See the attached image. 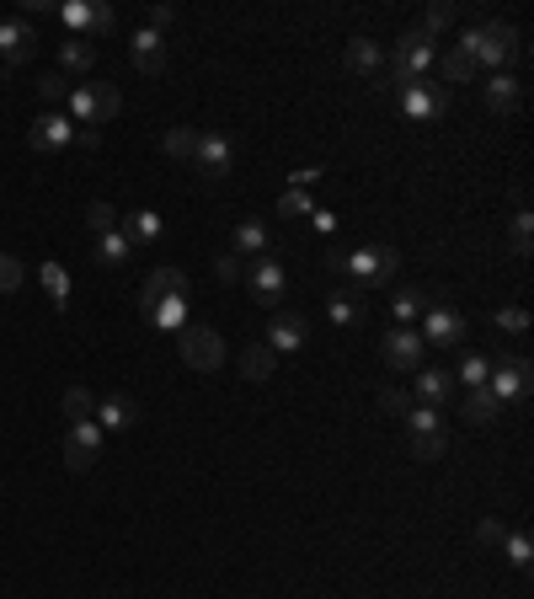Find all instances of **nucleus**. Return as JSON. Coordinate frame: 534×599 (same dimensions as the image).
Here are the masks:
<instances>
[{"label":"nucleus","instance_id":"20","mask_svg":"<svg viewBox=\"0 0 534 599\" xmlns=\"http://www.w3.org/2000/svg\"><path fill=\"white\" fill-rule=\"evenodd\" d=\"M139 423V402H134V396H107V402H97V428H102V434H107V428H118V434H123V428H134Z\"/></svg>","mask_w":534,"mask_h":599},{"label":"nucleus","instance_id":"3","mask_svg":"<svg viewBox=\"0 0 534 599\" xmlns=\"http://www.w3.org/2000/svg\"><path fill=\"white\" fill-rule=\"evenodd\" d=\"M428 70H433V38L422 33V27H412V33H401L396 54H390V81L406 91V86H417Z\"/></svg>","mask_w":534,"mask_h":599},{"label":"nucleus","instance_id":"39","mask_svg":"<svg viewBox=\"0 0 534 599\" xmlns=\"http://www.w3.org/2000/svg\"><path fill=\"white\" fill-rule=\"evenodd\" d=\"M454 22H460V11H454L449 0H438V6H428V17H422V33H428V38L433 33H449Z\"/></svg>","mask_w":534,"mask_h":599},{"label":"nucleus","instance_id":"22","mask_svg":"<svg viewBox=\"0 0 534 599\" xmlns=\"http://www.w3.org/2000/svg\"><path fill=\"white\" fill-rule=\"evenodd\" d=\"M273 370H278V353L267 348V343H246V353H241V380H257V386H267V380H273Z\"/></svg>","mask_w":534,"mask_h":599},{"label":"nucleus","instance_id":"15","mask_svg":"<svg viewBox=\"0 0 534 599\" xmlns=\"http://www.w3.org/2000/svg\"><path fill=\"white\" fill-rule=\"evenodd\" d=\"M27 145L33 150H65V145H75V124L65 113H43V118H33V129H27Z\"/></svg>","mask_w":534,"mask_h":599},{"label":"nucleus","instance_id":"8","mask_svg":"<svg viewBox=\"0 0 534 599\" xmlns=\"http://www.w3.org/2000/svg\"><path fill=\"white\" fill-rule=\"evenodd\" d=\"M182 359L193 370H219L225 364V337L214 327H182Z\"/></svg>","mask_w":534,"mask_h":599},{"label":"nucleus","instance_id":"49","mask_svg":"<svg viewBox=\"0 0 534 599\" xmlns=\"http://www.w3.org/2000/svg\"><path fill=\"white\" fill-rule=\"evenodd\" d=\"M508 562H513V567H529V535H524V530L508 535Z\"/></svg>","mask_w":534,"mask_h":599},{"label":"nucleus","instance_id":"47","mask_svg":"<svg viewBox=\"0 0 534 599\" xmlns=\"http://www.w3.org/2000/svg\"><path fill=\"white\" fill-rule=\"evenodd\" d=\"M278 214H289V220H294V214H310V198H305L300 188H284V198H278Z\"/></svg>","mask_w":534,"mask_h":599},{"label":"nucleus","instance_id":"14","mask_svg":"<svg viewBox=\"0 0 534 599\" xmlns=\"http://www.w3.org/2000/svg\"><path fill=\"white\" fill-rule=\"evenodd\" d=\"M0 54H6V65H27V59L38 54V33L27 17H11L0 22Z\"/></svg>","mask_w":534,"mask_h":599},{"label":"nucleus","instance_id":"34","mask_svg":"<svg viewBox=\"0 0 534 599\" xmlns=\"http://www.w3.org/2000/svg\"><path fill=\"white\" fill-rule=\"evenodd\" d=\"M38 279H43V289H49V300L59 305V311H65V305H70V279H65V268H59V263H43Z\"/></svg>","mask_w":534,"mask_h":599},{"label":"nucleus","instance_id":"11","mask_svg":"<svg viewBox=\"0 0 534 599\" xmlns=\"http://www.w3.org/2000/svg\"><path fill=\"white\" fill-rule=\"evenodd\" d=\"M246 279H251V300L257 305H267V311L284 305V268H278V257H257L246 268Z\"/></svg>","mask_w":534,"mask_h":599},{"label":"nucleus","instance_id":"41","mask_svg":"<svg viewBox=\"0 0 534 599\" xmlns=\"http://www.w3.org/2000/svg\"><path fill=\"white\" fill-rule=\"evenodd\" d=\"M86 225L97 230V236L102 230H118V209L107 204V198H97V204H86Z\"/></svg>","mask_w":534,"mask_h":599},{"label":"nucleus","instance_id":"18","mask_svg":"<svg viewBox=\"0 0 534 599\" xmlns=\"http://www.w3.org/2000/svg\"><path fill=\"white\" fill-rule=\"evenodd\" d=\"M412 402H422V407H444V402H454V370H417V386H412Z\"/></svg>","mask_w":534,"mask_h":599},{"label":"nucleus","instance_id":"5","mask_svg":"<svg viewBox=\"0 0 534 599\" xmlns=\"http://www.w3.org/2000/svg\"><path fill=\"white\" fill-rule=\"evenodd\" d=\"M529 380H534L529 359H524V353H513V359H497V364H492L486 391H492L497 402H524V396H529Z\"/></svg>","mask_w":534,"mask_h":599},{"label":"nucleus","instance_id":"27","mask_svg":"<svg viewBox=\"0 0 534 599\" xmlns=\"http://www.w3.org/2000/svg\"><path fill=\"white\" fill-rule=\"evenodd\" d=\"M460 412H465V418L476 423V428H486V423H497L502 402H497V396H492V391L481 386V391H465V407H460Z\"/></svg>","mask_w":534,"mask_h":599},{"label":"nucleus","instance_id":"13","mask_svg":"<svg viewBox=\"0 0 534 599\" xmlns=\"http://www.w3.org/2000/svg\"><path fill=\"white\" fill-rule=\"evenodd\" d=\"M97 455H102V428L97 423H70V434H65V466L70 471H91V466H97Z\"/></svg>","mask_w":534,"mask_h":599},{"label":"nucleus","instance_id":"12","mask_svg":"<svg viewBox=\"0 0 534 599\" xmlns=\"http://www.w3.org/2000/svg\"><path fill=\"white\" fill-rule=\"evenodd\" d=\"M230 161H235V150H230V140H225V134H198V150H193L198 177L225 182V177H230Z\"/></svg>","mask_w":534,"mask_h":599},{"label":"nucleus","instance_id":"25","mask_svg":"<svg viewBox=\"0 0 534 599\" xmlns=\"http://www.w3.org/2000/svg\"><path fill=\"white\" fill-rule=\"evenodd\" d=\"M470 75H476V59H470L465 49H449L444 59H438V81H444V91L449 86H470Z\"/></svg>","mask_w":534,"mask_h":599},{"label":"nucleus","instance_id":"7","mask_svg":"<svg viewBox=\"0 0 534 599\" xmlns=\"http://www.w3.org/2000/svg\"><path fill=\"white\" fill-rule=\"evenodd\" d=\"M422 348H428V343H422L417 327H396L380 343V359L390 364V370H401V375H417L422 370Z\"/></svg>","mask_w":534,"mask_h":599},{"label":"nucleus","instance_id":"9","mask_svg":"<svg viewBox=\"0 0 534 599\" xmlns=\"http://www.w3.org/2000/svg\"><path fill=\"white\" fill-rule=\"evenodd\" d=\"M401 113L412 118V124H433V118L449 113V91H444V86H428V81L406 86V91H401Z\"/></svg>","mask_w":534,"mask_h":599},{"label":"nucleus","instance_id":"26","mask_svg":"<svg viewBox=\"0 0 534 599\" xmlns=\"http://www.w3.org/2000/svg\"><path fill=\"white\" fill-rule=\"evenodd\" d=\"M129 220V247H150V241H161V214L155 209H134L123 214Z\"/></svg>","mask_w":534,"mask_h":599},{"label":"nucleus","instance_id":"6","mask_svg":"<svg viewBox=\"0 0 534 599\" xmlns=\"http://www.w3.org/2000/svg\"><path fill=\"white\" fill-rule=\"evenodd\" d=\"M422 316H428V321H422V343H428V348H460L465 343V316H454L444 305V295L428 300V311H422Z\"/></svg>","mask_w":534,"mask_h":599},{"label":"nucleus","instance_id":"24","mask_svg":"<svg viewBox=\"0 0 534 599\" xmlns=\"http://www.w3.org/2000/svg\"><path fill=\"white\" fill-rule=\"evenodd\" d=\"M348 70H353V75H380V70H385L380 43H374V38H353V43H348Z\"/></svg>","mask_w":534,"mask_h":599},{"label":"nucleus","instance_id":"31","mask_svg":"<svg viewBox=\"0 0 534 599\" xmlns=\"http://www.w3.org/2000/svg\"><path fill=\"white\" fill-rule=\"evenodd\" d=\"M65 418L70 423H91V418H97V396H91L86 386H70L65 391Z\"/></svg>","mask_w":534,"mask_h":599},{"label":"nucleus","instance_id":"50","mask_svg":"<svg viewBox=\"0 0 534 599\" xmlns=\"http://www.w3.org/2000/svg\"><path fill=\"white\" fill-rule=\"evenodd\" d=\"M171 17H177V11H171V6H150V33H161V27H166Z\"/></svg>","mask_w":534,"mask_h":599},{"label":"nucleus","instance_id":"30","mask_svg":"<svg viewBox=\"0 0 534 599\" xmlns=\"http://www.w3.org/2000/svg\"><path fill=\"white\" fill-rule=\"evenodd\" d=\"M235 257H262L267 252V230L257 225V220H246V225H235V247H230Z\"/></svg>","mask_w":534,"mask_h":599},{"label":"nucleus","instance_id":"38","mask_svg":"<svg viewBox=\"0 0 534 599\" xmlns=\"http://www.w3.org/2000/svg\"><path fill=\"white\" fill-rule=\"evenodd\" d=\"M534 252V214L518 209L513 214V257H529Z\"/></svg>","mask_w":534,"mask_h":599},{"label":"nucleus","instance_id":"29","mask_svg":"<svg viewBox=\"0 0 534 599\" xmlns=\"http://www.w3.org/2000/svg\"><path fill=\"white\" fill-rule=\"evenodd\" d=\"M139 316H145L150 321V327H182V321H187V300H155V305H145V311H139Z\"/></svg>","mask_w":534,"mask_h":599},{"label":"nucleus","instance_id":"37","mask_svg":"<svg viewBox=\"0 0 534 599\" xmlns=\"http://www.w3.org/2000/svg\"><path fill=\"white\" fill-rule=\"evenodd\" d=\"M486 375H492V359H481V353H465V359H460V375H454V380H465L470 391H481Z\"/></svg>","mask_w":534,"mask_h":599},{"label":"nucleus","instance_id":"44","mask_svg":"<svg viewBox=\"0 0 534 599\" xmlns=\"http://www.w3.org/2000/svg\"><path fill=\"white\" fill-rule=\"evenodd\" d=\"M113 27H118V11L107 0H91V38H107Z\"/></svg>","mask_w":534,"mask_h":599},{"label":"nucleus","instance_id":"23","mask_svg":"<svg viewBox=\"0 0 534 599\" xmlns=\"http://www.w3.org/2000/svg\"><path fill=\"white\" fill-rule=\"evenodd\" d=\"M518 97H524V86H518L508 70H497L492 81H486V107H492V113H513Z\"/></svg>","mask_w":534,"mask_h":599},{"label":"nucleus","instance_id":"17","mask_svg":"<svg viewBox=\"0 0 534 599\" xmlns=\"http://www.w3.org/2000/svg\"><path fill=\"white\" fill-rule=\"evenodd\" d=\"M267 348L273 353L305 348V316L300 311H273V321H267Z\"/></svg>","mask_w":534,"mask_h":599},{"label":"nucleus","instance_id":"48","mask_svg":"<svg viewBox=\"0 0 534 599\" xmlns=\"http://www.w3.org/2000/svg\"><path fill=\"white\" fill-rule=\"evenodd\" d=\"M476 541H481V546H502V541H508V530H502L497 519H481V525H476Z\"/></svg>","mask_w":534,"mask_h":599},{"label":"nucleus","instance_id":"45","mask_svg":"<svg viewBox=\"0 0 534 599\" xmlns=\"http://www.w3.org/2000/svg\"><path fill=\"white\" fill-rule=\"evenodd\" d=\"M38 97L43 102H65L70 97V81H65V75H38Z\"/></svg>","mask_w":534,"mask_h":599},{"label":"nucleus","instance_id":"28","mask_svg":"<svg viewBox=\"0 0 534 599\" xmlns=\"http://www.w3.org/2000/svg\"><path fill=\"white\" fill-rule=\"evenodd\" d=\"M129 236H123V230H102V236H97V263L102 268H123V263H129Z\"/></svg>","mask_w":534,"mask_h":599},{"label":"nucleus","instance_id":"33","mask_svg":"<svg viewBox=\"0 0 534 599\" xmlns=\"http://www.w3.org/2000/svg\"><path fill=\"white\" fill-rule=\"evenodd\" d=\"M54 11H59V22H65L75 38L91 33V0H65V6H54Z\"/></svg>","mask_w":534,"mask_h":599},{"label":"nucleus","instance_id":"1","mask_svg":"<svg viewBox=\"0 0 534 599\" xmlns=\"http://www.w3.org/2000/svg\"><path fill=\"white\" fill-rule=\"evenodd\" d=\"M454 49H465L476 65H513L518 54H524V43H518V27H508V22H481V27H465L460 33V43Z\"/></svg>","mask_w":534,"mask_h":599},{"label":"nucleus","instance_id":"51","mask_svg":"<svg viewBox=\"0 0 534 599\" xmlns=\"http://www.w3.org/2000/svg\"><path fill=\"white\" fill-rule=\"evenodd\" d=\"M310 220H316V230H337V214L332 209H310Z\"/></svg>","mask_w":534,"mask_h":599},{"label":"nucleus","instance_id":"10","mask_svg":"<svg viewBox=\"0 0 534 599\" xmlns=\"http://www.w3.org/2000/svg\"><path fill=\"white\" fill-rule=\"evenodd\" d=\"M401 268V252L396 247H364V252H348V273H358L364 284H385L396 279Z\"/></svg>","mask_w":534,"mask_h":599},{"label":"nucleus","instance_id":"4","mask_svg":"<svg viewBox=\"0 0 534 599\" xmlns=\"http://www.w3.org/2000/svg\"><path fill=\"white\" fill-rule=\"evenodd\" d=\"M406 428H412V434H406V444H412V455L417 460H438L449 450V439H444V418H438L433 407H412L406 412Z\"/></svg>","mask_w":534,"mask_h":599},{"label":"nucleus","instance_id":"43","mask_svg":"<svg viewBox=\"0 0 534 599\" xmlns=\"http://www.w3.org/2000/svg\"><path fill=\"white\" fill-rule=\"evenodd\" d=\"M497 327L508 332V337H524V332H529V311H524V305H502V311H497Z\"/></svg>","mask_w":534,"mask_h":599},{"label":"nucleus","instance_id":"46","mask_svg":"<svg viewBox=\"0 0 534 599\" xmlns=\"http://www.w3.org/2000/svg\"><path fill=\"white\" fill-rule=\"evenodd\" d=\"M214 273H219V279H225V284H241V279H246V257L225 252V257H219V263H214Z\"/></svg>","mask_w":534,"mask_h":599},{"label":"nucleus","instance_id":"36","mask_svg":"<svg viewBox=\"0 0 534 599\" xmlns=\"http://www.w3.org/2000/svg\"><path fill=\"white\" fill-rule=\"evenodd\" d=\"M91 59H97L91 38H70L65 49H59V65H65V70H91Z\"/></svg>","mask_w":534,"mask_h":599},{"label":"nucleus","instance_id":"40","mask_svg":"<svg viewBox=\"0 0 534 599\" xmlns=\"http://www.w3.org/2000/svg\"><path fill=\"white\" fill-rule=\"evenodd\" d=\"M380 407L390 412V418H406L417 402H412V391H406V386H385V391H380Z\"/></svg>","mask_w":534,"mask_h":599},{"label":"nucleus","instance_id":"2","mask_svg":"<svg viewBox=\"0 0 534 599\" xmlns=\"http://www.w3.org/2000/svg\"><path fill=\"white\" fill-rule=\"evenodd\" d=\"M65 107H70V124L102 129L107 118H118V107H123V91H118V86H107V81H97V86H70Z\"/></svg>","mask_w":534,"mask_h":599},{"label":"nucleus","instance_id":"19","mask_svg":"<svg viewBox=\"0 0 534 599\" xmlns=\"http://www.w3.org/2000/svg\"><path fill=\"white\" fill-rule=\"evenodd\" d=\"M129 54H134L139 75H161L166 70V43H161V33H150V27H139V33L129 38Z\"/></svg>","mask_w":534,"mask_h":599},{"label":"nucleus","instance_id":"21","mask_svg":"<svg viewBox=\"0 0 534 599\" xmlns=\"http://www.w3.org/2000/svg\"><path fill=\"white\" fill-rule=\"evenodd\" d=\"M364 300H369V289L353 284V289H337V295L326 300V311H332L337 327H358V316H364Z\"/></svg>","mask_w":534,"mask_h":599},{"label":"nucleus","instance_id":"35","mask_svg":"<svg viewBox=\"0 0 534 599\" xmlns=\"http://www.w3.org/2000/svg\"><path fill=\"white\" fill-rule=\"evenodd\" d=\"M166 156L171 161H193V150H198V129H166Z\"/></svg>","mask_w":534,"mask_h":599},{"label":"nucleus","instance_id":"32","mask_svg":"<svg viewBox=\"0 0 534 599\" xmlns=\"http://www.w3.org/2000/svg\"><path fill=\"white\" fill-rule=\"evenodd\" d=\"M390 311H396L401 327H412V321H417L422 311H428V295H422V289H401V295L390 300Z\"/></svg>","mask_w":534,"mask_h":599},{"label":"nucleus","instance_id":"16","mask_svg":"<svg viewBox=\"0 0 534 599\" xmlns=\"http://www.w3.org/2000/svg\"><path fill=\"white\" fill-rule=\"evenodd\" d=\"M187 273L182 268H155L150 279H145V289H139V311H145V305H155V300H187Z\"/></svg>","mask_w":534,"mask_h":599},{"label":"nucleus","instance_id":"42","mask_svg":"<svg viewBox=\"0 0 534 599\" xmlns=\"http://www.w3.org/2000/svg\"><path fill=\"white\" fill-rule=\"evenodd\" d=\"M22 279H27V273H22V257H6V252H0V295H17Z\"/></svg>","mask_w":534,"mask_h":599}]
</instances>
